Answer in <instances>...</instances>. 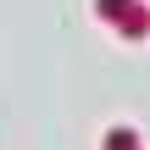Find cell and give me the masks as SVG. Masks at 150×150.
Masks as SVG:
<instances>
[{
  "instance_id": "obj_1",
  "label": "cell",
  "mask_w": 150,
  "mask_h": 150,
  "mask_svg": "<svg viewBox=\"0 0 150 150\" xmlns=\"http://www.w3.org/2000/svg\"><path fill=\"white\" fill-rule=\"evenodd\" d=\"M95 6H100V17H106V22H117L128 39L150 33V11L139 6V0H95Z\"/></svg>"
},
{
  "instance_id": "obj_2",
  "label": "cell",
  "mask_w": 150,
  "mask_h": 150,
  "mask_svg": "<svg viewBox=\"0 0 150 150\" xmlns=\"http://www.w3.org/2000/svg\"><path fill=\"white\" fill-rule=\"evenodd\" d=\"M106 150H139V134L134 128H111L106 134Z\"/></svg>"
}]
</instances>
